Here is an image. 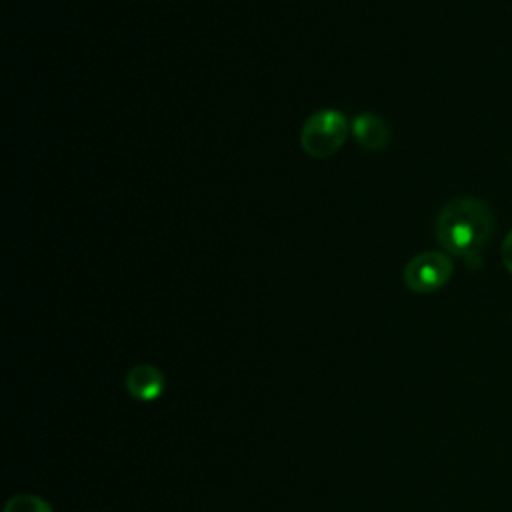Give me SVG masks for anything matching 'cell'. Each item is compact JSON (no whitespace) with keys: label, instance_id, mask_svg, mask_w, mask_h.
<instances>
[{"label":"cell","instance_id":"cell-1","mask_svg":"<svg viewBox=\"0 0 512 512\" xmlns=\"http://www.w3.org/2000/svg\"><path fill=\"white\" fill-rule=\"evenodd\" d=\"M436 240L470 268L482 264V250L494 232V216L480 198L460 196L448 200L436 218Z\"/></svg>","mask_w":512,"mask_h":512},{"label":"cell","instance_id":"cell-2","mask_svg":"<svg viewBox=\"0 0 512 512\" xmlns=\"http://www.w3.org/2000/svg\"><path fill=\"white\" fill-rule=\"evenodd\" d=\"M348 136V120L338 110L312 114L300 130V146L312 158H328L338 152Z\"/></svg>","mask_w":512,"mask_h":512},{"label":"cell","instance_id":"cell-3","mask_svg":"<svg viewBox=\"0 0 512 512\" xmlns=\"http://www.w3.org/2000/svg\"><path fill=\"white\" fill-rule=\"evenodd\" d=\"M454 272V262L446 252L428 250L414 256L404 268V282L416 294H430L442 288Z\"/></svg>","mask_w":512,"mask_h":512},{"label":"cell","instance_id":"cell-4","mask_svg":"<svg viewBox=\"0 0 512 512\" xmlns=\"http://www.w3.org/2000/svg\"><path fill=\"white\" fill-rule=\"evenodd\" d=\"M352 134L356 142L370 152L384 150L392 138L390 126L380 116L370 112H362L352 120Z\"/></svg>","mask_w":512,"mask_h":512},{"label":"cell","instance_id":"cell-5","mask_svg":"<svg viewBox=\"0 0 512 512\" xmlns=\"http://www.w3.org/2000/svg\"><path fill=\"white\" fill-rule=\"evenodd\" d=\"M126 390L142 402H152L164 392V374L152 364H138L126 374Z\"/></svg>","mask_w":512,"mask_h":512},{"label":"cell","instance_id":"cell-6","mask_svg":"<svg viewBox=\"0 0 512 512\" xmlns=\"http://www.w3.org/2000/svg\"><path fill=\"white\" fill-rule=\"evenodd\" d=\"M4 512H52V506L40 496L18 494L6 502Z\"/></svg>","mask_w":512,"mask_h":512},{"label":"cell","instance_id":"cell-7","mask_svg":"<svg viewBox=\"0 0 512 512\" xmlns=\"http://www.w3.org/2000/svg\"><path fill=\"white\" fill-rule=\"evenodd\" d=\"M502 262H504V268L512 274V230L506 234L502 242Z\"/></svg>","mask_w":512,"mask_h":512}]
</instances>
